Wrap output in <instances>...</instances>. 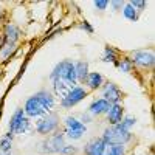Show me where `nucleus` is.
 <instances>
[{"instance_id": "f257e3e1", "label": "nucleus", "mask_w": 155, "mask_h": 155, "mask_svg": "<svg viewBox=\"0 0 155 155\" xmlns=\"http://www.w3.org/2000/svg\"><path fill=\"white\" fill-rule=\"evenodd\" d=\"M53 107H54V96L42 90V92H37L31 98L27 99L23 112L28 116H42L48 113Z\"/></svg>"}, {"instance_id": "f03ea898", "label": "nucleus", "mask_w": 155, "mask_h": 155, "mask_svg": "<svg viewBox=\"0 0 155 155\" xmlns=\"http://www.w3.org/2000/svg\"><path fill=\"white\" fill-rule=\"evenodd\" d=\"M132 138V134L130 130L124 129L121 124H116V126H112V127H107L104 134H102V141L109 146H115V144H121L124 146L126 143H129Z\"/></svg>"}, {"instance_id": "7ed1b4c3", "label": "nucleus", "mask_w": 155, "mask_h": 155, "mask_svg": "<svg viewBox=\"0 0 155 155\" xmlns=\"http://www.w3.org/2000/svg\"><path fill=\"white\" fill-rule=\"evenodd\" d=\"M50 79L54 81V79H64L67 81L68 84L76 87V71H74V64L71 61H62L59 62L58 65L53 68L50 74Z\"/></svg>"}, {"instance_id": "20e7f679", "label": "nucleus", "mask_w": 155, "mask_h": 155, "mask_svg": "<svg viewBox=\"0 0 155 155\" xmlns=\"http://www.w3.org/2000/svg\"><path fill=\"white\" fill-rule=\"evenodd\" d=\"M8 129H9V134H12V135L14 134H28L31 130V123L28 121L27 116H25L23 109H17L12 113L9 124H8Z\"/></svg>"}, {"instance_id": "39448f33", "label": "nucleus", "mask_w": 155, "mask_h": 155, "mask_svg": "<svg viewBox=\"0 0 155 155\" xmlns=\"http://www.w3.org/2000/svg\"><path fill=\"white\" fill-rule=\"evenodd\" d=\"M64 147H65L64 135L62 134H54V135H51L50 138L42 141L39 150H41L42 153H61Z\"/></svg>"}, {"instance_id": "423d86ee", "label": "nucleus", "mask_w": 155, "mask_h": 155, "mask_svg": "<svg viewBox=\"0 0 155 155\" xmlns=\"http://www.w3.org/2000/svg\"><path fill=\"white\" fill-rule=\"evenodd\" d=\"M85 132H87V127H85L84 123L76 120L74 116L65 118V134L70 140H79Z\"/></svg>"}, {"instance_id": "0eeeda50", "label": "nucleus", "mask_w": 155, "mask_h": 155, "mask_svg": "<svg viewBox=\"0 0 155 155\" xmlns=\"http://www.w3.org/2000/svg\"><path fill=\"white\" fill-rule=\"evenodd\" d=\"M85 96H87V92L82 87H73L67 93V96L61 99V106L64 109H71L78 104V102H81Z\"/></svg>"}, {"instance_id": "6e6552de", "label": "nucleus", "mask_w": 155, "mask_h": 155, "mask_svg": "<svg viewBox=\"0 0 155 155\" xmlns=\"http://www.w3.org/2000/svg\"><path fill=\"white\" fill-rule=\"evenodd\" d=\"M59 126V120H58V115L51 113V115H47L44 118H41L36 124V130L42 135H47V134H51L54 132Z\"/></svg>"}, {"instance_id": "1a4fd4ad", "label": "nucleus", "mask_w": 155, "mask_h": 155, "mask_svg": "<svg viewBox=\"0 0 155 155\" xmlns=\"http://www.w3.org/2000/svg\"><path fill=\"white\" fill-rule=\"evenodd\" d=\"M106 146L107 144L102 141V138H93L85 144L84 152H85V155H104V152L107 149Z\"/></svg>"}, {"instance_id": "9d476101", "label": "nucleus", "mask_w": 155, "mask_h": 155, "mask_svg": "<svg viewBox=\"0 0 155 155\" xmlns=\"http://www.w3.org/2000/svg\"><path fill=\"white\" fill-rule=\"evenodd\" d=\"M132 62H135L137 65L140 67H152L153 65V54L149 53V51H134V54H132Z\"/></svg>"}, {"instance_id": "9b49d317", "label": "nucleus", "mask_w": 155, "mask_h": 155, "mask_svg": "<svg viewBox=\"0 0 155 155\" xmlns=\"http://www.w3.org/2000/svg\"><path fill=\"white\" fill-rule=\"evenodd\" d=\"M102 99H106L107 102H110V104H118V101L121 99V90L118 88V85L116 84H106L104 87V93H102Z\"/></svg>"}, {"instance_id": "f8f14e48", "label": "nucleus", "mask_w": 155, "mask_h": 155, "mask_svg": "<svg viewBox=\"0 0 155 155\" xmlns=\"http://www.w3.org/2000/svg\"><path fill=\"white\" fill-rule=\"evenodd\" d=\"M110 106H112L110 102H107L106 99H102V98L95 99L92 104H90V107H88V113L93 115V116H98V115H102V113H107L109 109H110Z\"/></svg>"}, {"instance_id": "ddd939ff", "label": "nucleus", "mask_w": 155, "mask_h": 155, "mask_svg": "<svg viewBox=\"0 0 155 155\" xmlns=\"http://www.w3.org/2000/svg\"><path fill=\"white\" fill-rule=\"evenodd\" d=\"M123 115H124V112H123V107H121L120 102H118V104H112L110 109H109V112H107L109 123H110L112 126L120 124V123L123 121Z\"/></svg>"}, {"instance_id": "4468645a", "label": "nucleus", "mask_w": 155, "mask_h": 155, "mask_svg": "<svg viewBox=\"0 0 155 155\" xmlns=\"http://www.w3.org/2000/svg\"><path fill=\"white\" fill-rule=\"evenodd\" d=\"M19 28L16 25H6L5 28V34H3V39H5V45H16V41L19 39Z\"/></svg>"}, {"instance_id": "2eb2a0df", "label": "nucleus", "mask_w": 155, "mask_h": 155, "mask_svg": "<svg viewBox=\"0 0 155 155\" xmlns=\"http://www.w3.org/2000/svg\"><path fill=\"white\" fill-rule=\"evenodd\" d=\"M73 87H74V85L68 84L67 81H64V79H54V81H53L54 93H56L58 96H61V99H62V98H65V96H67V93L70 92V90H71Z\"/></svg>"}, {"instance_id": "dca6fc26", "label": "nucleus", "mask_w": 155, "mask_h": 155, "mask_svg": "<svg viewBox=\"0 0 155 155\" xmlns=\"http://www.w3.org/2000/svg\"><path fill=\"white\" fill-rule=\"evenodd\" d=\"M12 150V134H6L0 138V155H11Z\"/></svg>"}, {"instance_id": "f3484780", "label": "nucleus", "mask_w": 155, "mask_h": 155, "mask_svg": "<svg viewBox=\"0 0 155 155\" xmlns=\"http://www.w3.org/2000/svg\"><path fill=\"white\" fill-rule=\"evenodd\" d=\"M74 71H76V79L81 81V82H85L87 76H88V64L84 62V61H79L74 64Z\"/></svg>"}, {"instance_id": "a211bd4d", "label": "nucleus", "mask_w": 155, "mask_h": 155, "mask_svg": "<svg viewBox=\"0 0 155 155\" xmlns=\"http://www.w3.org/2000/svg\"><path fill=\"white\" fill-rule=\"evenodd\" d=\"M102 74L101 73H98V71H92V73H88V76H87V79H85V84L90 87V88H93V90H96V88H99L101 85H102Z\"/></svg>"}, {"instance_id": "6ab92c4d", "label": "nucleus", "mask_w": 155, "mask_h": 155, "mask_svg": "<svg viewBox=\"0 0 155 155\" xmlns=\"http://www.w3.org/2000/svg\"><path fill=\"white\" fill-rule=\"evenodd\" d=\"M102 61H104V62H113V64L118 62V56H116V51H115V48H113V47H109V45H107V47L104 48Z\"/></svg>"}, {"instance_id": "aec40b11", "label": "nucleus", "mask_w": 155, "mask_h": 155, "mask_svg": "<svg viewBox=\"0 0 155 155\" xmlns=\"http://www.w3.org/2000/svg\"><path fill=\"white\" fill-rule=\"evenodd\" d=\"M123 14H124V17H126L127 20H132V22L138 20V11H137L130 3H127V5L123 8Z\"/></svg>"}, {"instance_id": "412c9836", "label": "nucleus", "mask_w": 155, "mask_h": 155, "mask_svg": "<svg viewBox=\"0 0 155 155\" xmlns=\"http://www.w3.org/2000/svg\"><path fill=\"white\" fill-rule=\"evenodd\" d=\"M116 67H118L121 71H124V73H129L132 70V61L129 59V58H124V59H121V61H118L115 64Z\"/></svg>"}, {"instance_id": "4be33fe9", "label": "nucleus", "mask_w": 155, "mask_h": 155, "mask_svg": "<svg viewBox=\"0 0 155 155\" xmlns=\"http://www.w3.org/2000/svg\"><path fill=\"white\" fill-rule=\"evenodd\" d=\"M126 153V149L124 146L121 144H115V146H110L109 149H106L104 155H124Z\"/></svg>"}, {"instance_id": "5701e85b", "label": "nucleus", "mask_w": 155, "mask_h": 155, "mask_svg": "<svg viewBox=\"0 0 155 155\" xmlns=\"http://www.w3.org/2000/svg\"><path fill=\"white\" fill-rule=\"evenodd\" d=\"M135 123H137L135 118H132V116H127V118H123V121H121L120 124H121L124 129H127V130H130V127L135 126Z\"/></svg>"}, {"instance_id": "b1692460", "label": "nucleus", "mask_w": 155, "mask_h": 155, "mask_svg": "<svg viewBox=\"0 0 155 155\" xmlns=\"http://www.w3.org/2000/svg\"><path fill=\"white\" fill-rule=\"evenodd\" d=\"M5 47H6V48L2 51V59H3V61H6L12 53H14V50H16V45H5Z\"/></svg>"}, {"instance_id": "393cba45", "label": "nucleus", "mask_w": 155, "mask_h": 155, "mask_svg": "<svg viewBox=\"0 0 155 155\" xmlns=\"http://www.w3.org/2000/svg\"><path fill=\"white\" fill-rule=\"evenodd\" d=\"M93 5H95V8H96V9L104 11V9L109 6V2H107V0H96V2H95Z\"/></svg>"}, {"instance_id": "a878e982", "label": "nucleus", "mask_w": 155, "mask_h": 155, "mask_svg": "<svg viewBox=\"0 0 155 155\" xmlns=\"http://www.w3.org/2000/svg\"><path fill=\"white\" fill-rule=\"evenodd\" d=\"M79 28H81V30H84V31H87L88 34H92V33H93V28H92V25H90V23H88L87 20H84V22H82V23L79 25Z\"/></svg>"}, {"instance_id": "bb28decb", "label": "nucleus", "mask_w": 155, "mask_h": 155, "mask_svg": "<svg viewBox=\"0 0 155 155\" xmlns=\"http://www.w3.org/2000/svg\"><path fill=\"white\" fill-rule=\"evenodd\" d=\"M130 5L137 9V11H141L146 8V2H138V0H134V2H130Z\"/></svg>"}, {"instance_id": "cd10ccee", "label": "nucleus", "mask_w": 155, "mask_h": 155, "mask_svg": "<svg viewBox=\"0 0 155 155\" xmlns=\"http://www.w3.org/2000/svg\"><path fill=\"white\" fill-rule=\"evenodd\" d=\"M112 6L115 8V11H118L120 6H123V2H112Z\"/></svg>"}, {"instance_id": "c85d7f7f", "label": "nucleus", "mask_w": 155, "mask_h": 155, "mask_svg": "<svg viewBox=\"0 0 155 155\" xmlns=\"http://www.w3.org/2000/svg\"><path fill=\"white\" fill-rule=\"evenodd\" d=\"M90 121H92V118H90V115H82V121L81 123H90Z\"/></svg>"}, {"instance_id": "c756f323", "label": "nucleus", "mask_w": 155, "mask_h": 155, "mask_svg": "<svg viewBox=\"0 0 155 155\" xmlns=\"http://www.w3.org/2000/svg\"><path fill=\"white\" fill-rule=\"evenodd\" d=\"M3 47H5V39H3V34H0V51L3 50Z\"/></svg>"}, {"instance_id": "7c9ffc66", "label": "nucleus", "mask_w": 155, "mask_h": 155, "mask_svg": "<svg viewBox=\"0 0 155 155\" xmlns=\"http://www.w3.org/2000/svg\"><path fill=\"white\" fill-rule=\"evenodd\" d=\"M3 19V12H2V9H0V20Z\"/></svg>"}]
</instances>
